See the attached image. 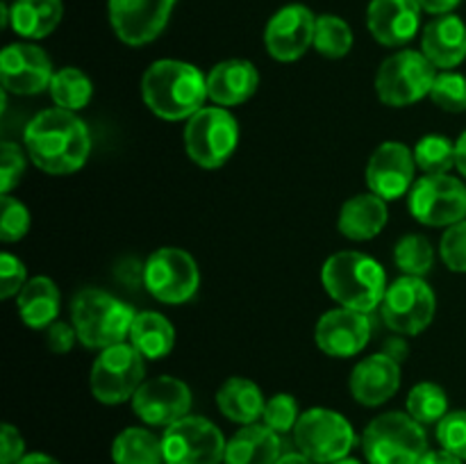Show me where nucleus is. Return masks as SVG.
I'll list each match as a JSON object with an SVG mask.
<instances>
[{"instance_id": "7", "label": "nucleus", "mask_w": 466, "mask_h": 464, "mask_svg": "<svg viewBox=\"0 0 466 464\" xmlns=\"http://www.w3.org/2000/svg\"><path fill=\"white\" fill-rule=\"evenodd\" d=\"M239 144V126L223 107H203L185 127V148L191 162L203 168H218L230 159Z\"/></svg>"}, {"instance_id": "8", "label": "nucleus", "mask_w": 466, "mask_h": 464, "mask_svg": "<svg viewBox=\"0 0 466 464\" xmlns=\"http://www.w3.org/2000/svg\"><path fill=\"white\" fill-rule=\"evenodd\" d=\"M294 441L300 453L317 464L344 459L355 444L353 426L335 409L314 408L300 414L294 428Z\"/></svg>"}, {"instance_id": "2", "label": "nucleus", "mask_w": 466, "mask_h": 464, "mask_svg": "<svg viewBox=\"0 0 466 464\" xmlns=\"http://www.w3.org/2000/svg\"><path fill=\"white\" fill-rule=\"evenodd\" d=\"M141 96L153 114L167 121H182L200 112L208 96V77L194 64L159 59L141 77Z\"/></svg>"}, {"instance_id": "5", "label": "nucleus", "mask_w": 466, "mask_h": 464, "mask_svg": "<svg viewBox=\"0 0 466 464\" xmlns=\"http://www.w3.org/2000/svg\"><path fill=\"white\" fill-rule=\"evenodd\" d=\"M362 450L369 464H419L428 453V439L410 414L387 412L367 426Z\"/></svg>"}, {"instance_id": "41", "label": "nucleus", "mask_w": 466, "mask_h": 464, "mask_svg": "<svg viewBox=\"0 0 466 464\" xmlns=\"http://www.w3.org/2000/svg\"><path fill=\"white\" fill-rule=\"evenodd\" d=\"M25 171V155L14 141H3L0 146V191L7 196L21 180Z\"/></svg>"}, {"instance_id": "29", "label": "nucleus", "mask_w": 466, "mask_h": 464, "mask_svg": "<svg viewBox=\"0 0 466 464\" xmlns=\"http://www.w3.org/2000/svg\"><path fill=\"white\" fill-rule=\"evenodd\" d=\"M130 341L144 359H162L173 350L176 330L164 314L139 312L132 323Z\"/></svg>"}, {"instance_id": "1", "label": "nucleus", "mask_w": 466, "mask_h": 464, "mask_svg": "<svg viewBox=\"0 0 466 464\" xmlns=\"http://www.w3.org/2000/svg\"><path fill=\"white\" fill-rule=\"evenodd\" d=\"M23 141L32 162L50 176L80 171L91 153L89 127L76 112L62 107L36 114L25 126Z\"/></svg>"}, {"instance_id": "22", "label": "nucleus", "mask_w": 466, "mask_h": 464, "mask_svg": "<svg viewBox=\"0 0 466 464\" xmlns=\"http://www.w3.org/2000/svg\"><path fill=\"white\" fill-rule=\"evenodd\" d=\"M259 73L246 59H226L208 76V96L221 107L246 103L258 91Z\"/></svg>"}, {"instance_id": "44", "label": "nucleus", "mask_w": 466, "mask_h": 464, "mask_svg": "<svg viewBox=\"0 0 466 464\" xmlns=\"http://www.w3.org/2000/svg\"><path fill=\"white\" fill-rule=\"evenodd\" d=\"M77 339L76 328L68 326V323L55 321L53 326L46 328V341H48V348L53 353H68L73 348Z\"/></svg>"}, {"instance_id": "36", "label": "nucleus", "mask_w": 466, "mask_h": 464, "mask_svg": "<svg viewBox=\"0 0 466 464\" xmlns=\"http://www.w3.org/2000/svg\"><path fill=\"white\" fill-rule=\"evenodd\" d=\"M431 98L446 112H466V77L460 73H440L431 89Z\"/></svg>"}, {"instance_id": "34", "label": "nucleus", "mask_w": 466, "mask_h": 464, "mask_svg": "<svg viewBox=\"0 0 466 464\" xmlns=\"http://www.w3.org/2000/svg\"><path fill=\"white\" fill-rule=\"evenodd\" d=\"M414 162L426 176H444L455 166V144L449 136L428 135L417 144Z\"/></svg>"}, {"instance_id": "24", "label": "nucleus", "mask_w": 466, "mask_h": 464, "mask_svg": "<svg viewBox=\"0 0 466 464\" xmlns=\"http://www.w3.org/2000/svg\"><path fill=\"white\" fill-rule=\"evenodd\" d=\"M282 458V441L276 430L259 423L244 426L226 446V464H278Z\"/></svg>"}, {"instance_id": "12", "label": "nucleus", "mask_w": 466, "mask_h": 464, "mask_svg": "<svg viewBox=\"0 0 466 464\" xmlns=\"http://www.w3.org/2000/svg\"><path fill=\"white\" fill-rule=\"evenodd\" d=\"M437 300L423 277L403 276L387 287L382 298V318L399 335H419L435 317Z\"/></svg>"}, {"instance_id": "3", "label": "nucleus", "mask_w": 466, "mask_h": 464, "mask_svg": "<svg viewBox=\"0 0 466 464\" xmlns=\"http://www.w3.org/2000/svg\"><path fill=\"white\" fill-rule=\"evenodd\" d=\"M321 282L341 308L373 312L387 294V276L380 264L358 250H341L326 259Z\"/></svg>"}, {"instance_id": "39", "label": "nucleus", "mask_w": 466, "mask_h": 464, "mask_svg": "<svg viewBox=\"0 0 466 464\" xmlns=\"http://www.w3.org/2000/svg\"><path fill=\"white\" fill-rule=\"evenodd\" d=\"M437 439L441 449L453 453L455 458L466 459V409L449 412L437 423Z\"/></svg>"}, {"instance_id": "51", "label": "nucleus", "mask_w": 466, "mask_h": 464, "mask_svg": "<svg viewBox=\"0 0 466 464\" xmlns=\"http://www.w3.org/2000/svg\"><path fill=\"white\" fill-rule=\"evenodd\" d=\"M332 464H362V462H358V459L344 458V459H339V462H332Z\"/></svg>"}, {"instance_id": "50", "label": "nucleus", "mask_w": 466, "mask_h": 464, "mask_svg": "<svg viewBox=\"0 0 466 464\" xmlns=\"http://www.w3.org/2000/svg\"><path fill=\"white\" fill-rule=\"evenodd\" d=\"M278 464H317V462H312L309 458H305L303 453H287L278 459Z\"/></svg>"}, {"instance_id": "25", "label": "nucleus", "mask_w": 466, "mask_h": 464, "mask_svg": "<svg viewBox=\"0 0 466 464\" xmlns=\"http://www.w3.org/2000/svg\"><path fill=\"white\" fill-rule=\"evenodd\" d=\"M387 223V203L376 194H358L339 212V232L353 241L373 239Z\"/></svg>"}, {"instance_id": "16", "label": "nucleus", "mask_w": 466, "mask_h": 464, "mask_svg": "<svg viewBox=\"0 0 466 464\" xmlns=\"http://www.w3.org/2000/svg\"><path fill=\"white\" fill-rule=\"evenodd\" d=\"M317 16L305 5H287L267 23L264 44L278 62H296L314 45Z\"/></svg>"}, {"instance_id": "47", "label": "nucleus", "mask_w": 466, "mask_h": 464, "mask_svg": "<svg viewBox=\"0 0 466 464\" xmlns=\"http://www.w3.org/2000/svg\"><path fill=\"white\" fill-rule=\"evenodd\" d=\"M464 459L455 458L453 453H449V450H428L426 455H423V459L419 464H462Z\"/></svg>"}, {"instance_id": "38", "label": "nucleus", "mask_w": 466, "mask_h": 464, "mask_svg": "<svg viewBox=\"0 0 466 464\" xmlns=\"http://www.w3.org/2000/svg\"><path fill=\"white\" fill-rule=\"evenodd\" d=\"M264 426H268L271 430H276L278 435L280 432H289L291 428H296L300 414H299V403H296L294 396L289 394H276L273 398L267 400L264 405Z\"/></svg>"}, {"instance_id": "4", "label": "nucleus", "mask_w": 466, "mask_h": 464, "mask_svg": "<svg viewBox=\"0 0 466 464\" xmlns=\"http://www.w3.org/2000/svg\"><path fill=\"white\" fill-rule=\"evenodd\" d=\"M137 312L116 296L96 287H85L76 294L71 303L73 328L77 341L86 348H109L130 337Z\"/></svg>"}, {"instance_id": "15", "label": "nucleus", "mask_w": 466, "mask_h": 464, "mask_svg": "<svg viewBox=\"0 0 466 464\" xmlns=\"http://www.w3.org/2000/svg\"><path fill=\"white\" fill-rule=\"evenodd\" d=\"M135 414L148 426H173L189 417L191 389L187 382L173 376H159L146 380L132 398Z\"/></svg>"}, {"instance_id": "46", "label": "nucleus", "mask_w": 466, "mask_h": 464, "mask_svg": "<svg viewBox=\"0 0 466 464\" xmlns=\"http://www.w3.org/2000/svg\"><path fill=\"white\" fill-rule=\"evenodd\" d=\"M380 353H385L387 358L396 359V362L400 364V362H403V359H408L410 348H408V344H405V341L400 339V337H391V339L385 341V346H382Z\"/></svg>"}, {"instance_id": "48", "label": "nucleus", "mask_w": 466, "mask_h": 464, "mask_svg": "<svg viewBox=\"0 0 466 464\" xmlns=\"http://www.w3.org/2000/svg\"><path fill=\"white\" fill-rule=\"evenodd\" d=\"M455 166H458L462 176H466V130L460 135L458 144H455Z\"/></svg>"}, {"instance_id": "31", "label": "nucleus", "mask_w": 466, "mask_h": 464, "mask_svg": "<svg viewBox=\"0 0 466 464\" xmlns=\"http://www.w3.org/2000/svg\"><path fill=\"white\" fill-rule=\"evenodd\" d=\"M50 96H53L55 105L68 112H77L85 107L94 94V85H91L89 76L80 68H59L50 80Z\"/></svg>"}, {"instance_id": "17", "label": "nucleus", "mask_w": 466, "mask_h": 464, "mask_svg": "<svg viewBox=\"0 0 466 464\" xmlns=\"http://www.w3.org/2000/svg\"><path fill=\"white\" fill-rule=\"evenodd\" d=\"M53 64L48 55L35 44H12L0 55V77L5 91L16 96H32L50 86Z\"/></svg>"}, {"instance_id": "40", "label": "nucleus", "mask_w": 466, "mask_h": 464, "mask_svg": "<svg viewBox=\"0 0 466 464\" xmlns=\"http://www.w3.org/2000/svg\"><path fill=\"white\" fill-rule=\"evenodd\" d=\"M441 259L455 273H466V221L449 226L440 244Z\"/></svg>"}, {"instance_id": "30", "label": "nucleus", "mask_w": 466, "mask_h": 464, "mask_svg": "<svg viewBox=\"0 0 466 464\" xmlns=\"http://www.w3.org/2000/svg\"><path fill=\"white\" fill-rule=\"evenodd\" d=\"M112 458L116 464H162V439L146 428H126L114 439Z\"/></svg>"}, {"instance_id": "33", "label": "nucleus", "mask_w": 466, "mask_h": 464, "mask_svg": "<svg viewBox=\"0 0 466 464\" xmlns=\"http://www.w3.org/2000/svg\"><path fill=\"white\" fill-rule=\"evenodd\" d=\"M408 414L419 423H440L449 414L446 391L435 382H419L408 396Z\"/></svg>"}, {"instance_id": "35", "label": "nucleus", "mask_w": 466, "mask_h": 464, "mask_svg": "<svg viewBox=\"0 0 466 464\" xmlns=\"http://www.w3.org/2000/svg\"><path fill=\"white\" fill-rule=\"evenodd\" d=\"M394 262L405 276L423 277L432 268L435 250H432L431 241L423 235H405L403 239L396 244Z\"/></svg>"}, {"instance_id": "21", "label": "nucleus", "mask_w": 466, "mask_h": 464, "mask_svg": "<svg viewBox=\"0 0 466 464\" xmlns=\"http://www.w3.org/2000/svg\"><path fill=\"white\" fill-rule=\"evenodd\" d=\"M400 387V364L387 358L385 353H376L362 359L350 373V394L358 403L367 408H378L387 403Z\"/></svg>"}, {"instance_id": "13", "label": "nucleus", "mask_w": 466, "mask_h": 464, "mask_svg": "<svg viewBox=\"0 0 466 464\" xmlns=\"http://www.w3.org/2000/svg\"><path fill=\"white\" fill-rule=\"evenodd\" d=\"M410 212L423 226H455L466 217V187L449 173L421 177L410 191Z\"/></svg>"}, {"instance_id": "10", "label": "nucleus", "mask_w": 466, "mask_h": 464, "mask_svg": "<svg viewBox=\"0 0 466 464\" xmlns=\"http://www.w3.org/2000/svg\"><path fill=\"white\" fill-rule=\"evenodd\" d=\"M226 446L221 430L205 417L180 419L162 437L167 464H221Z\"/></svg>"}, {"instance_id": "18", "label": "nucleus", "mask_w": 466, "mask_h": 464, "mask_svg": "<svg viewBox=\"0 0 466 464\" xmlns=\"http://www.w3.org/2000/svg\"><path fill=\"white\" fill-rule=\"evenodd\" d=\"M414 153L405 144L387 141L378 146L367 164V182L371 194L382 200H394L403 196L414 182Z\"/></svg>"}, {"instance_id": "28", "label": "nucleus", "mask_w": 466, "mask_h": 464, "mask_svg": "<svg viewBox=\"0 0 466 464\" xmlns=\"http://www.w3.org/2000/svg\"><path fill=\"white\" fill-rule=\"evenodd\" d=\"M217 405L226 419L250 426L264 414L267 400H264L262 389L253 380H248V378H230L218 389Z\"/></svg>"}, {"instance_id": "19", "label": "nucleus", "mask_w": 466, "mask_h": 464, "mask_svg": "<svg viewBox=\"0 0 466 464\" xmlns=\"http://www.w3.org/2000/svg\"><path fill=\"white\" fill-rule=\"evenodd\" d=\"M371 339V323L364 312L339 308L323 314L317 323V344L330 358H353Z\"/></svg>"}, {"instance_id": "49", "label": "nucleus", "mask_w": 466, "mask_h": 464, "mask_svg": "<svg viewBox=\"0 0 466 464\" xmlns=\"http://www.w3.org/2000/svg\"><path fill=\"white\" fill-rule=\"evenodd\" d=\"M16 464H59V462L55 458H50V455L30 453V455H25V458H23V459H18Z\"/></svg>"}, {"instance_id": "43", "label": "nucleus", "mask_w": 466, "mask_h": 464, "mask_svg": "<svg viewBox=\"0 0 466 464\" xmlns=\"http://www.w3.org/2000/svg\"><path fill=\"white\" fill-rule=\"evenodd\" d=\"M25 450V441H23L21 432L12 426V423H3L0 428V464H16L23 459Z\"/></svg>"}, {"instance_id": "32", "label": "nucleus", "mask_w": 466, "mask_h": 464, "mask_svg": "<svg viewBox=\"0 0 466 464\" xmlns=\"http://www.w3.org/2000/svg\"><path fill=\"white\" fill-rule=\"evenodd\" d=\"M314 48L323 55V57L339 59L346 57L353 48V30L349 23L339 16H326L317 18V32H314Z\"/></svg>"}, {"instance_id": "14", "label": "nucleus", "mask_w": 466, "mask_h": 464, "mask_svg": "<svg viewBox=\"0 0 466 464\" xmlns=\"http://www.w3.org/2000/svg\"><path fill=\"white\" fill-rule=\"evenodd\" d=\"M177 0H109V21L118 39L144 45L157 39Z\"/></svg>"}, {"instance_id": "27", "label": "nucleus", "mask_w": 466, "mask_h": 464, "mask_svg": "<svg viewBox=\"0 0 466 464\" xmlns=\"http://www.w3.org/2000/svg\"><path fill=\"white\" fill-rule=\"evenodd\" d=\"M62 14V0H14L9 7V25L18 36L44 39L59 25Z\"/></svg>"}, {"instance_id": "23", "label": "nucleus", "mask_w": 466, "mask_h": 464, "mask_svg": "<svg viewBox=\"0 0 466 464\" xmlns=\"http://www.w3.org/2000/svg\"><path fill=\"white\" fill-rule=\"evenodd\" d=\"M421 53L435 68H455L466 59V25L462 18L446 14L428 23L421 35Z\"/></svg>"}, {"instance_id": "20", "label": "nucleus", "mask_w": 466, "mask_h": 464, "mask_svg": "<svg viewBox=\"0 0 466 464\" xmlns=\"http://www.w3.org/2000/svg\"><path fill=\"white\" fill-rule=\"evenodd\" d=\"M421 23L419 0H371L367 25L373 39L382 45H403L412 41Z\"/></svg>"}, {"instance_id": "26", "label": "nucleus", "mask_w": 466, "mask_h": 464, "mask_svg": "<svg viewBox=\"0 0 466 464\" xmlns=\"http://www.w3.org/2000/svg\"><path fill=\"white\" fill-rule=\"evenodd\" d=\"M18 314L23 323L35 330H44L55 323L59 314V289L50 277L36 276L25 282L18 294Z\"/></svg>"}, {"instance_id": "45", "label": "nucleus", "mask_w": 466, "mask_h": 464, "mask_svg": "<svg viewBox=\"0 0 466 464\" xmlns=\"http://www.w3.org/2000/svg\"><path fill=\"white\" fill-rule=\"evenodd\" d=\"M462 0H419L423 12L435 14V16H446V14L453 12Z\"/></svg>"}, {"instance_id": "37", "label": "nucleus", "mask_w": 466, "mask_h": 464, "mask_svg": "<svg viewBox=\"0 0 466 464\" xmlns=\"http://www.w3.org/2000/svg\"><path fill=\"white\" fill-rule=\"evenodd\" d=\"M0 207H3V214H0V239L5 244H12V241H18L25 237V232L30 230V212L23 203H18L12 196H3L0 200Z\"/></svg>"}, {"instance_id": "9", "label": "nucleus", "mask_w": 466, "mask_h": 464, "mask_svg": "<svg viewBox=\"0 0 466 464\" xmlns=\"http://www.w3.org/2000/svg\"><path fill=\"white\" fill-rule=\"evenodd\" d=\"M144 376V355L135 346H109L91 367V394L105 405L126 403L127 398H135L137 389L146 382Z\"/></svg>"}, {"instance_id": "11", "label": "nucleus", "mask_w": 466, "mask_h": 464, "mask_svg": "<svg viewBox=\"0 0 466 464\" xmlns=\"http://www.w3.org/2000/svg\"><path fill=\"white\" fill-rule=\"evenodd\" d=\"M146 289L167 305H182L196 296L200 271L196 259L182 248H159L144 268Z\"/></svg>"}, {"instance_id": "42", "label": "nucleus", "mask_w": 466, "mask_h": 464, "mask_svg": "<svg viewBox=\"0 0 466 464\" xmlns=\"http://www.w3.org/2000/svg\"><path fill=\"white\" fill-rule=\"evenodd\" d=\"M25 282V267L21 259L9 253L0 255V298L7 300L18 296Z\"/></svg>"}, {"instance_id": "6", "label": "nucleus", "mask_w": 466, "mask_h": 464, "mask_svg": "<svg viewBox=\"0 0 466 464\" xmlns=\"http://www.w3.org/2000/svg\"><path fill=\"white\" fill-rule=\"evenodd\" d=\"M437 80L435 64L419 50H400L380 64L376 76L378 98L390 107H408L431 96Z\"/></svg>"}]
</instances>
